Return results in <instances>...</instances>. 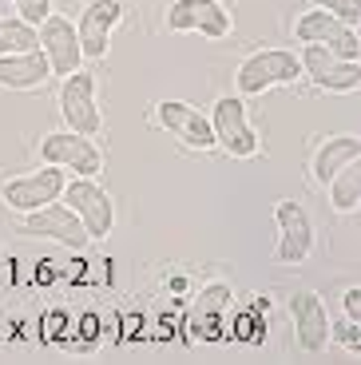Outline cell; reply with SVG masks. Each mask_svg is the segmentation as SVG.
Returning <instances> with one entry per match:
<instances>
[{"label": "cell", "mask_w": 361, "mask_h": 365, "mask_svg": "<svg viewBox=\"0 0 361 365\" xmlns=\"http://www.w3.org/2000/svg\"><path fill=\"white\" fill-rule=\"evenodd\" d=\"M298 80H302V60L290 48H262V52L246 56L235 72V88L243 100L262 96V91H270V88H290V83H298Z\"/></svg>", "instance_id": "1"}, {"label": "cell", "mask_w": 361, "mask_h": 365, "mask_svg": "<svg viewBox=\"0 0 361 365\" xmlns=\"http://www.w3.org/2000/svg\"><path fill=\"white\" fill-rule=\"evenodd\" d=\"M210 131H215V147H223L230 159H254L262 151L258 128L250 123V108L243 96H218L210 108Z\"/></svg>", "instance_id": "2"}, {"label": "cell", "mask_w": 361, "mask_h": 365, "mask_svg": "<svg viewBox=\"0 0 361 365\" xmlns=\"http://www.w3.org/2000/svg\"><path fill=\"white\" fill-rule=\"evenodd\" d=\"M60 199L80 215V222H83V230L91 235V242H100V238L111 235V227H116V202H111L108 187H103L100 179L76 175L72 182H63Z\"/></svg>", "instance_id": "3"}, {"label": "cell", "mask_w": 361, "mask_h": 365, "mask_svg": "<svg viewBox=\"0 0 361 365\" xmlns=\"http://www.w3.org/2000/svg\"><path fill=\"white\" fill-rule=\"evenodd\" d=\"M60 115L68 131H80V135H91V139L103 131V115H100V103H96V72L80 68V72L63 76Z\"/></svg>", "instance_id": "4"}, {"label": "cell", "mask_w": 361, "mask_h": 365, "mask_svg": "<svg viewBox=\"0 0 361 365\" xmlns=\"http://www.w3.org/2000/svg\"><path fill=\"white\" fill-rule=\"evenodd\" d=\"M40 159L72 175H88V179H100L103 171V151L96 147V139L80 131H48L40 139Z\"/></svg>", "instance_id": "5"}, {"label": "cell", "mask_w": 361, "mask_h": 365, "mask_svg": "<svg viewBox=\"0 0 361 365\" xmlns=\"http://www.w3.org/2000/svg\"><path fill=\"white\" fill-rule=\"evenodd\" d=\"M167 32H199L207 40H223L230 36L235 16L226 12L223 0H171L167 16H163Z\"/></svg>", "instance_id": "6"}, {"label": "cell", "mask_w": 361, "mask_h": 365, "mask_svg": "<svg viewBox=\"0 0 361 365\" xmlns=\"http://www.w3.org/2000/svg\"><path fill=\"white\" fill-rule=\"evenodd\" d=\"M274 222H278V242H274V258L282 266H302L314 255V222H310L306 207L294 199L274 202Z\"/></svg>", "instance_id": "7"}, {"label": "cell", "mask_w": 361, "mask_h": 365, "mask_svg": "<svg viewBox=\"0 0 361 365\" xmlns=\"http://www.w3.org/2000/svg\"><path fill=\"white\" fill-rule=\"evenodd\" d=\"M60 195H63V167H56V163H44L32 175H12V179L0 182V199L9 202L16 215L48 207V202H56Z\"/></svg>", "instance_id": "8"}, {"label": "cell", "mask_w": 361, "mask_h": 365, "mask_svg": "<svg viewBox=\"0 0 361 365\" xmlns=\"http://www.w3.org/2000/svg\"><path fill=\"white\" fill-rule=\"evenodd\" d=\"M20 235H32V238H52V242H63L68 250H83L91 242V235L83 230L80 215H76L68 202H48L40 210H28L24 222H20Z\"/></svg>", "instance_id": "9"}, {"label": "cell", "mask_w": 361, "mask_h": 365, "mask_svg": "<svg viewBox=\"0 0 361 365\" xmlns=\"http://www.w3.org/2000/svg\"><path fill=\"white\" fill-rule=\"evenodd\" d=\"M298 60H302V76H310L314 88H322V91L350 96V91L361 88V68L353 60H337L325 44H302Z\"/></svg>", "instance_id": "10"}, {"label": "cell", "mask_w": 361, "mask_h": 365, "mask_svg": "<svg viewBox=\"0 0 361 365\" xmlns=\"http://www.w3.org/2000/svg\"><path fill=\"white\" fill-rule=\"evenodd\" d=\"M155 123H159L163 131H171L183 147H190V151H215L210 115H203L195 103H187V100H163V103H155Z\"/></svg>", "instance_id": "11"}, {"label": "cell", "mask_w": 361, "mask_h": 365, "mask_svg": "<svg viewBox=\"0 0 361 365\" xmlns=\"http://www.w3.org/2000/svg\"><path fill=\"white\" fill-rule=\"evenodd\" d=\"M36 44H40V52L48 56L52 76H72L83 68L80 32H76V24L68 16H60V12H52V16L36 28Z\"/></svg>", "instance_id": "12"}, {"label": "cell", "mask_w": 361, "mask_h": 365, "mask_svg": "<svg viewBox=\"0 0 361 365\" xmlns=\"http://www.w3.org/2000/svg\"><path fill=\"white\" fill-rule=\"evenodd\" d=\"M123 20V4L119 0H88L76 20V32H80V48H83V60L100 64L103 56L111 52V32L119 28Z\"/></svg>", "instance_id": "13"}, {"label": "cell", "mask_w": 361, "mask_h": 365, "mask_svg": "<svg viewBox=\"0 0 361 365\" xmlns=\"http://www.w3.org/2000/svg\"><path fill=\"white\" fill-rule=\"evenodd\" d=\"M230 302H235V290H230L226 282H207V286H203L199 298L190 302V314H187L190 338H203V341L223 338V326H226V314H230Z\"/></svg>", "instance_id": "14"}, {"label": "cell", "mask_w": 361, "mask_h": 365, "mask_svg": "<svg viewBox=\"0 0 361 365\" xmlns=\"http://www.w3.org/2000/svg\"><path fill=\"white\" fill-rule=\"evenodd\" d=\"M290 318H294V341L302 354H322L330 346V314L325 302L310 290H298L290 298Z\"/></svg>", "instance_id": "15"}, {"label": "cell", "mask_w": 361, "mask_h": 365, "mask_svg": "<svg viewBox=\"0 0 361 365\" xmlns=\"http://www.w3.org/2000/svg\"><path fill=\"white\" fill-rule=\"evenodd\" d=\"M48 80H52V68H48V56L40 52V48L0 56V88H9V91H40Z\"/></svg>", "instance_id": "16"}, {"label": "cell", "mask_w": 361, "mask_h": 365, "mask_svg": "<svg viewBox=\"0 0 361 365\" xmlns=\"http://www.w3.org/2000/svg\"><path fill=\"white\" fill-rule=\"evenodd\" d=\"M353 159H361V139L353 135V131L350 135L322 139V143L314 147V155H310V182H314V187H325V182L334 179L345 163H353Z\"/></svg>", "instance_id": "17"}, {"label": "cell", "mask_w": 361, "mask_h": 365, "mask_svg": "<svg viewBox=\"0 0 361 365\" xmlns=\"http://www.w3.org/2000/svg\"><path fill=\"white\" fill-rule=\"evenodd\" d=\"M325 187H330V207H334L337 215H353V210L361 207V159L345 163Z\"/></svg>", "instance_id": "18"}, {"label": "cell", "mask_w": 361, "mask_h": 365, "mask_svg": "<svg viewBox=\"0 0 361 365\" xmlns=\"http://www.w3.org/2000/svg\"><path fill=\"white\" fill-rule=\"evenodd\" d=\"M337 28H342V20H337L334 12L314 9V12H302V16L294 20V40H298V44H325Z\"/></svg>", "instance_id": "19"}, {"label": "cell", "mask_w": 361, "mask_h": 365, "mask_svg": "<svg viewBox=\"0 0 361 365\" xmlns=\"http://www.w3.org/2000/svg\"><path fill=\"white\" fill-rule=\"evenodd\" d=\"M28 48H40L36 44V24H28V20H20V16H0V56L28 52Z\"/></svg>", "instance_id": "20"}, {"label": "cell", "mask_w": 361, "mask_h": 365, "mask_svg": "<svg viewBox=\"0 0 361 365\" xmlns=\"http://www.w3.org/2000/svg\"><path fill=\"white\" fill-rule=\"evenodd\" d=\"M325 48L337 56V60H353L357 64V56H361V40H357V28H350V24H342L334 32V36L325 40Z\"/></svg>", "instance_id": "21"}, {"label": "cell", "mask_w": 361, "mask_h": 365, "mask_svg": "<svg viewBox=\"0 0 361 365\" xmlns=\"http://www.w3.org/2000/svg\"><path fill=\"white\" fill-rule=\"evenodd\" d=\"M314 9H325V12H334L342 24H350V28H357V20H361V0H310Z\"/></svg>", "instance_id": "22"}, {"label": "cell", "mask_w": 361, "mask_h": 365, "mask_svg": "<svg viewBox=\"0 0 361 365\" xmlns=\"http://www.w3.org/2000/svg\"><path fill=\"white\" fill-rule=\"evenodd\" d=\"M16 4V16L28 20V24H44L48 16H52V0H12Z\"/></svg>", "instance_id": "23"}, {"label": "cell", "mask_w": 361, "mask_h": 365, "mask_svg": "<svg viewBox=\"0 0 361 365\" xmlns=\"http://www.w3.org/2000/svg\"><path fill=\"white\" fill-rule=\"evenodd\" d=\"M330 341H342L350 354H357L361 349V334H357V322H330Z\"/></svg>", "instance_id": "24"}, {"label": "cell", "mask_w": 361, "mask_h": 365, "mask_svg": "<svg viewBox=\"0 0 361 365\" xmlns=\"http://www.w3.org/2000/svg\"><path fill=\"white\" fill-rule=\"evenodd\" d=\"M342 306H345V318H350V322L361 318V290H357V286H350V290H345Z\"/></svg>", "instance_id": "25"}]
</instances>
